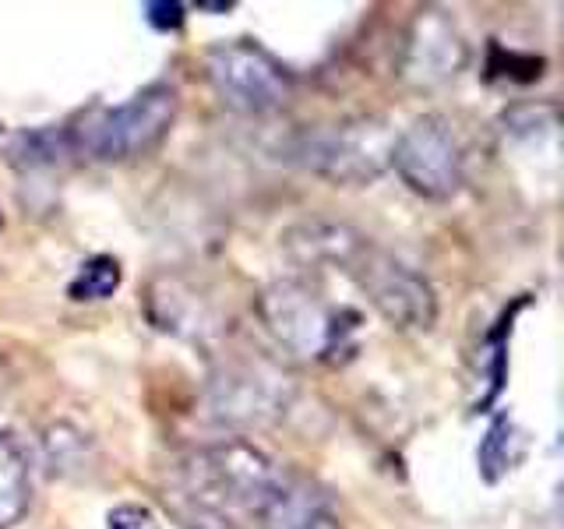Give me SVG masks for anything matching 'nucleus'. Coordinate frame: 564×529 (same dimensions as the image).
I'll list each match as a JSON object with an SVG mask.
<instances>
[{
  "label": "nucleus",
  "mask_w": 564,
  "mask_h": 529,
  "mask_svg": "<svg viewBox=\"0 0 564 529\" xmlns=\"http://www.w3.org/2000/svg\"><path fill=\"white\" fill-rule=\"evenodd\" d=\"M392 145L395 131L388 128V120L349 117L304 131L293 145V159L322 181L360 187L392 166Z\"/></svg>",
  "instance_id": "nucleus-3"
},
{
  "label": "nucleus",
  "mask_w": 564,
  "mask_h": 529,
  "mask_svg": "<svg viewBox=\"0 0 564 529\" xmlns=\"http://www.w3.org/2000/svg\"><path fill=\"white\" fill-rule=\"evenodd\" d=\"M0 223H4V219H0Z\"/></svg>",
  "instance_id": "nucleus-19"
},
{
  "label": "nucleus",
  "mask_w": 564,
  "mask_h": 529,
  "mask_svg": "<svg viewBox=\"0 0 564 529\" xmlns=\"http://www.w3.org/2000/svg\"><path fill=\"white\" fill-rule=\"evenodd\" d=\"M480 476L487 484H498L501 476L511 469V463H516V423H511L508 417H498L487 428V438L480 445Z\"/></svg>",
  "instance_id": "nucleus-16"
},
{
  "label": "nucleus",
  "mask_w": 564,
  "mask_h": 529,
  "mask_svg": "<svg viewBox=\"0 0 564 529\" xmlns=\"http://www.w3.org/2000/svg\"><path fill=\"white\" fill-rule=\"evenodd\" d=\"M392 170L413 194L427 202H448L463 184V149L445 117H416L395 134Z\"/></svg>",
  "instance_id": "nucleus-8"
},
{
  "label": "nucleus",
  "mask_w": 564,
  "mask_h": 529,
  "mask_svg": "<svg viewBox=\"0 0 564 529\" xmlns=\"http://www.w3.org/2000/svg\"><path fill=\"white\" fill-rule=\"evenodd\" d=\"M466 61L463 35L455 32L441 11H420L410 29V43H405V61L402 75L410 78L416 88H434L448 82Z\"/></svg>",
  "instance_id": "nucleus-10"
},
{
  "label": "nucleus",
  "mask_w": 564,
  "mask_h": 529,
  "mask_svg": "<svg viewBox=\"0 0 564 529\" xmlns=\"http://www.w3.org/2000/svg\"><path fill=\"white\" fill-rule=\"evenodd\" d=\"M120 282H123L120 261L113 255H96V258H88L82 264L75 279H70L67 296L78 300V304H93V300H110L120 290Z\"/></svg>",
  "instance_id": "nucleus-14"
},
{
  "label": "nucleus",
  "mask_w": 564,
  "mask_h": 529,
  "mask_svg": "<svg viewBox=\"0 0 564 529\" xmlns=\"http://www.w3.org/2000/svg\"><path fill=\"white\" fill-rule=\"evenodd\" d=\"M32 505L29 455L11 434L0 431V529H14Z\"/></svg>",
  "instance_id": "nucleus-13"
},
{
  "label": "nucleus",
  "mask_w": 564,
  "mask_h": 529,
  "mask_svg": "<svg viewBox=\"0 0 564 529\" xmlns=\"http://www.w3.org/2000/svg\"><path fill=\"white\" fill-rule=\"evenodd\" d=\"M254 307L272 343L293 360L335 364L339 353L357 349L352 335L360 328V314L328 304L296 279H279L264 287Z\"/></svg>",
  "instance_id": "nucleus-2"
},
{
  "label": "nucleus",
  "mask_w": 564,
  "mask_h": 529,
  "mask_svg": "<svg viewBox=\"0 0 564 529\" xmlns=\"http://www.w3.org/2000/svg\"><path fill=\"white\" fill-rule=\"evenodd\" d=\"M176 110H181V99L170 85H149L134 99L99 110L96 120H88L82 149L99 163H128V159L152 152L170 134Z\"/></svg>",
  "instance_id": "nucleus-5"
},
{
  "label": "nucleus",
  "mask_w": 564,
  "mask_h": 529,
  "mask_svg": "<svg viewBox=\"0 0 564 529\" xmlns=\"http://www.w3.org/2000/svg\"><path fill=\"white\" fill-rule=\"evenodd\" d=\"M258 529H343V522L322 501V494L286 481L258 516Z\"/></svg>",
  "instance_id": "nucleus-12"
},
{
  "label": "nucleus",
  "mask_w": 564,
  "mask_h": 529,
  "mask_svg": "<svg viewBox=\"0 0 564 529\" xmlns=\"http://www.w3.org/2000/svg\"><path fill=\"white\" fill-rule=\"evenodd\" d=\"M184 501L229 519V511L261 516L286 484V473L275 458L247 438H226L205 445L181 466Z\"/></svg>",
  "instance_id": "nucleus-1"
},
{
  "label": "nucleus",
  "mask_w": 564,
  "mask_h": 529,
  "mask_svg": "<svg viewBox=\"0 0 564 529\" xmlns=\"http://www.w3.org/2000/svg\"><path fill=\"white\" fill-rule=\"evenodd\" d=\"M205 71L223 106L247 117L272 114L290 96L286 71L279 67V61L269 50H261L258 43H247V40L208 50Z\"/></svg>",
  "instance_id": "nucleus-7"
},
{
  "label": "nucleus",
  "mask_w": 564,
  "mask_h": 529,
  "mask_svg": "<svg viewBox=\"0 0 564 529\" xmlns=\"http://www.w3.org/2000/svg\"><path fill=\"white\" fill-rule=\"evenodd\" d=\"M346 272L392 328L427 332L437 322V293L431 282L370 240L360 247Z\"/></svg>",
  "instance_id": "nucleus-6"
},
{
  "label": "nucleus",
  "mask_w": 564,
  "mask_h": 529,
  "mask_svg": "<svg viewBox=\"0 0 564 529\" xmlns=\"http://www.w3.org/2000/svg\"><path fill=\"white\" fill-rule=\"evenodd\" d=\"M145 22L159 32L181 29L184 25V4H170V0H152L145 4Z\"/></svg>",
  "instance_id": "nucleus-18"
},
{
  "label": "nucleus",
  "mask_w": 564,
  "mask_h": 529,
  "mask_svg": "<svg viewBox=\"0 0 564 529\" xmlns=\"http://www.w3.org/2000/svg\"><path fill=\"white\" fill-rule=\"evenodd\" d=\"M296 381L264 353H226L208 375V410L229 428H264L293 406Z\"/></svg>",
  "instance_id": "nucleus-4"
},
{
  "label": "nucleus",
  "mask_w": 564,
  "mask_h": 529,
  "mask_svg": "<svg viewBox=\"0 0 564 529\" xmlns=\"http://www.w3.org/2000/svg\"><path fill=\"white\" fill-rule=\"evenodd\" d=\"M145 314L159 332H170L176 339L208 343L223 335V311L216 300L205 296L184 276H155L145 293Z\"/></svg>",
  "instance_id": "nucleus-9"
},
{
  "label": "nucleus",
  "mask_w": 564,
  "mask_h": 529,
  "mask_svg": "<svg viewBox=\"0 0 564 529\" xmlns=\"http://www.w3.org/2000/svg\"><path fill=\"white\" fill-rule=\"evenodd\" d=\"M106 529H159V519L152 508L128 501V505H117L110 516H106Z\"/></svg>",
  "instance_id": "nucleus-17"
},
{
  "label": "nucleus",
  "mask_w": 564,
  "mask_h": 529,
  "mask_svg": "<svg viewBox=\"0 0 564 529\" xmlns=\"http://www.w3.org/2000/svg\"><path fill=\"white\" fill-rule=\"evenodd\" d=\"M43 441H46V455H50L53 473H61V476L85 473L88 452H93V441H88V434H82L78 428H70V423H53Z\"/></svg>",
  "instance_id": "nucleus-15"
},
{
  "label": "nucleus",
  "mask_w": 564,
  "mask_h": 529,
  "mask_svg": "<svg viewBox=\"0 0 564 529\" xmlns=\"http://www.w3.org/2000/svg\"><path fill=\"white\" fill-rule=\"evenodd\" d=\"M286 251L300 264H332V269H349L357 251L367 244L357 229H349L343 223H304L293 226L286 234Z\"/></svg>",
  "instance_id": "nucleus-11"
}]
</instances>
